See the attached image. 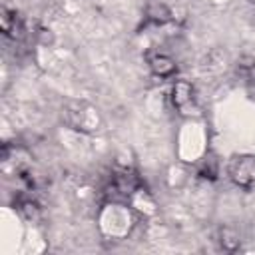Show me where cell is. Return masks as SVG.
<instances>
[{
    "mask_svg": "<svg viewBox=\"0 0 255 255\" xmlns=\"http://www.w3.org/2000/svg\"><path fill=\"white\" fill-rule=\"evenodd\" d=\"M219 243H221V247H223L225 251H235V249L239 247V237H237V233H233L231 229H223Z\"/></svg>",
    "mask_w": 255,
    "mask_h": 255,
    "instance_id": "obj_5",
    "label": "cell"
},
{
    "mask_svg": "<svg viewBox=\"0 0 255 255\" xmlns=\"http://www.w3.org/2000/svg\"><path fill=\"white\" fill-rule=\"evenodd\" d=\"M169 8L165 6V4H151L149 8H147V18L151 20V22H155V24H163V22H167L169 20Z\"/></svg>",
    "mask_w": 255,
    "mask_h": 255,
    "instance_id": "obj_4",
    "label": "cell"
},
{
    "mask_svg": "<svg viewBox=\"0 0 255 255\" xmlns=\"http://www.w3.org/2000/svg\"><path fill=\"white\" fill-rule=\"evenodd\" d=\"M233 181L241 187H249L255 181V157H237L229 169Z\"/></svg>",
    "mask_w": 255,
    "mask_h": 255,
    "instance_id": "obj_1",
    "label": "cell"
},
{
    "mask_svg": "<svg viewBox=\"0 0 255 255\" xmlns=\"http://www.w3.org/2000/svg\"><path fill=\"white\" fill-rule=\"evenodd\" d=\"M189 102H191V86L187 82H177L173 86V104L177 108H183Z\"/></svg>",
    "mask_w": 255,
    "mask_h": 255,
    "instance_id": "obj_3",
    "label": "cell"
},
{
    "mask_svg": "<svg viewBox=\"0 0 255 255\" xmlns=\"http://www.w3.org/2000/svg\"><path fill=\"white\" fill-rule=\"evenodd\" d=\"M149 68H151V72L155 76L167 78V76H171L175 72V62L165 54H155V56L149 58Z\"/></svg>",
    "mask_w": 255,
    "mask_h": 255,
    "instance_id": "obj_2",
    "label": "cell"
}]
</instances>
